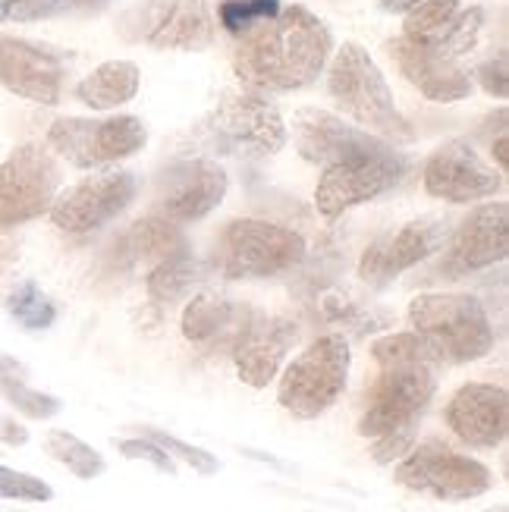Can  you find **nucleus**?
I'll return each instance as SVG.
<instances>
[{
	"mask_svg": "<svg viewBox=\"0 0 509 512\" xmlns=\"http://www.w3.org/2000/svg\"><path fill=\"white\" fill-rule=\"evenodd\" d=\"M459 0H422L418 7H412L403 19V38L431 44L440 32H444L453 16L459 13Z\"/></svg>",
	"mask_w": 509,
	"mask_h": 512,
	"instance_id": "31",
	"label": "nucleus"
},
{
	"mask_svg": "<svg viewBox=\"0 0 509 512\" xmlns=\"http://www.w3.org/2000/svg\"><path fill=\"white\" fill-rule=\"evenodd\" d=\"M447 428L475 450H494L509 434V396L497 384H462L447 403Z\"/></svg>",
	"mask_w": 509,
	"mask_h": 512,
	"instance_id": "20",
	"label": "nucleus"
},
{
	"mask_svg": "<svg viewBox=\"0 0 509 512\" xmlns=\"http://www.w3.org/2000/svg\"><path fill=\"white\" fill-rule=\"evenodd\" d=\"M450 239V224L440 217H418L409 220L396 233H387L381 239H374L365 249L362 261H359V277L381 289L390 280H396L409 267L428 261L434 252H440Z\"/></svg>",
	"mask_w": 509,
	"mask_h": 512,
	"instance_id": "15",
	"label": "nucleus"
},
{
	"mask_svg": "<svg viewBox=\"0 0 509 512\" xmlns=\"http://www.w3.org/2000/svg\"><path fill=\"white\" fill-rule=\"evenodd\" d=\"M0 440L10 443V447H22V443L29 440V431L22 428L16 418H4V425H0Z\"/></svg>",
	"mask_w": 509,
	"mask_h": 512,
	"instance_id": "40",
	"label": "nucleus"
},
{
	"mask_svg": "<svg viewBox=\"0 0 509 512\" xmlns=\"http://www.w3.org/2000/svg\"><path fill=\"white\" fill-rule=\"evenodd\" d=\"M148 145V129L139 117L120 114L107 120L60 117L48 126V148L79 170L120 164Z\"/></svg>",
	"mask_w": 509,
	"mask_h": 512,
	"instance_id": "8",
	"label": "nucleus"
},
{
	"mask_svg": "<svg viewBox=\"0 0 509 512\" xmlns=\"http://www.w3.org/2000/svg\"><path fill=\"white\" fill-rule=\"evenodd\" d=\"M44 450H48L51 459L66 465V472H73L82 481L101 478L107 472L104 456L95 447H88L82 437L70 434V431H48V434H44Z\"/></svg>",
	"mask_w": 509,
	"mask_h": 512,
	"instance_id": "28",
	"label": "nucleus"
},
{
	"mask_svg": "<svg viewBox=\"0 0 509 512\" xmlns=\"http://www.w3.org/2000/svg\"><path fill=\"white\" fill-rule=\"evenodd\" d=\"M334 54V35L327 22L308 7H280L268 22H258L239 38L233 51V73L252 92H299L318 82Z\"/></svg>",
	"mask_w": 509,
	"mask_h": 512,
	"instance_id": "1",
	"label": "nucleus"
},
{
	"mask_svg": "<svg viewBox=\"0 0 509 512\" xmlns=\"http://www.w3.org/2000/svg\"><path fill=\"white\" fill-rule=\"evenodd\" d=\"M280 13V0H220L217 4V22L233 38H242L258 22H268Z\"/></svg>",
	"mask_w": 509,
	"mask_h": 512,
	"instance_id": "33",
	"label": "nucleus"
},
{
	"mask_svg": "<svg viewBox=\"0 0 509 512\" xmlns=\"http://www.w3.org/2000/svg\"><path fill=\"white\" fill-rule=\"evenodd\" d=\"M114 0H0V22H41L57 16L101 13Z\"/></svg>",
	"mask_w": 509,
	"mask_h": 512,
	"instance_id": "29",
	"label": "nucleus"
},
{
	"mask_svg": "<svg viewBox=\"0 0 509 512\" xmlns=\"http://www.w3.org/2000/svg\"><path fill=\"white\" fill-rule=\"evenodd\" d=\"M506 255H509V205L484 202L462 220L456 233H450L440 271L447 277H466L506 261Z\"/></svg>",
	"mask_w": 509,
	"mask_h": 512,
	"instance_id": "16",
	"label": "nucleus"
},
{
	"mask_svg": "<svg viewBox=\"0 0 509 512\" xmlns=\"http://www.w3.org/2000/svg\"><path fill=\"white\" fill-rule=\"evenodd\" d=\"M139 195V176L132 170H117L104 167L85 176L82 183L60 192L51 205V220L54 227L70 233V236H88L110 220L120 217Z\"/></svg>",
	"mask_w": 509,
	"mask_h": 512,
	"instance_id": "12",
	"label": "nucleus"
},
{
	"mask_svg": "<svg viewBox=\"0 0 509 512\" xmlns=\"http://www.w3.org/2000/svg\"><path fill=\"white\" fill-rule=\"evenodd\" d=\"M0 396H4L16 412H22L26 418H35V421H48L63 409L57 396L29 387L26 365L16 362L7 352H0Z\"/></svg>",
	"mask_w": 509,
	"mask_h": 512,
	"instance_id": "26",
	"label": "nucleus"
},
{
	"mask_svg": "<svg viewBox=\"0 0 509 512\" xmlns=\"http://www.w3.org/2000/svg\"><path fill=\"white\" fill-rule=\"evenodd\" d=\"M139 85H142V73L136 63L107 60L76 85V98L92 110H117L139 95Z\"/></svg>",
	"mask_w": 509,
	"mask_h": 512,
	"instance_id": "25",
	"label": "nucleus"
},
{
	"mask_svg": "<svg viewBox=\"0 0 509 512\" xmlns=\"http://www.w3.org/2000/svg\"><path fill=\"white\" fill-rule=\"evenodd\" d=\"M393 478L412 494H425L444 503H466L494 487L488 465L466 453H456L444 440H425L412 447L396 462Z\"/></svg>",
	"mask_w": 509,
	"mask_h": 512,
	"instance_id": "7",
	"label": "nucleus"
},
{
	"mask_svg": "<svg viewBox=\"0 0 509 512\" xmlns=\"http://www.w3.org/2000/svg\"><path fill=\"white\" fill-rule=\"evenodd\" d=\"M255 311H249L246 305H239L220 293H198L186 311H183V337L195 346H227L233 349V343L239 340V333L246 330L249 318Z\"/></svg>",
	"mask_w": 509,
	"mask_h": 512,
	"instance_id": "23",
	"label": "nucleus"
},
{
	"mask_svg": "<svg viewBox=\"0 0 509 512\" xmlns=\"http://www.w3.org/2000/svg\"><path fill=\"white\" fill-rule=\"evenodd\" d=\"M66 70H70L66 60L57 51L44 48V44L0 35V85L7 92L54 107L63 98Z\"/></svg>",
	"mask_w": 509,
	"mask_h": 512,
	"instance_id": "17",
	"label": "nucleus"
},
{
	"mask_svg": "<svg viewBox=\"0 0 509 512\" xmlns=\"http://www.w3.org/2000/svg\"><path fill=\"white\" fill-rule=\"evenodd\" d=\"M120 258L132 267L139 264H161L170 261L176 255H186L189 252V242L180 224H170V220L158 217V214H148L142 220H136L123 236H120V246H117Z\"/></svg>",
	"mask_w": 509,
	"mask_h": 512,
	"instance_id": "24",
	"label": "nucleus"
},
{
	"mask_svg": "<svg viewBox=\"0 0 509 512\" xmlns=\"http://www.w3.org/2000/svg\"><path fill=\"white\" fill-rule=\"evenodd\" d=\"M305 261V239L274 220L242 217L220 230L214 264L227 280H268Z\"/></svg>",
	"mask_w": 509,
	"mask_h": 512,
	"instance_id": "5",
	"label": "nucleus"
},
{
	"mask_svg": "<svg viewBox=\"0 0 509 512\" xmlns=\"http://www.w3.org/2000/svg\"><path fill=\"white\" fill-rule=\"evenodd\" d=\"M208 129L214 142L236 154V158H274L286 148L290 129L280 114V107L261 92L242 88V92H227L208 117Z\"/></svg>",
	"mask_w": 509,
	"mask_h": 512,
	"instance_id": "10",
	"label": "nucleus"
},
{
	"mask_svg": "<svg viewBox=\"0 0 509 512\" xmlns=\"http://www.w3.org/2000/svg\"><path fill=\"white\" fill-rule=\"evenodd\" d=\"M117 450H120V456H126V459H139V462L154 465V469L164 472V475H176V462H173V456H170L167 450H161L158 443L148 440V437L117 440Z\"/></svg>",
	"mask_w": 509,
	"mask_h": 512,
	"instance_id": "36",
	"label": "nucleus"
},
{
	"mask_svg": "<svg viewBox=\"0 0 509 512\" xmlns=\"http://www.w3.org/2000/svg\"><path fill=\"white\" fill-rule=\"evenodd\" d=\"M230 189V176L217 161L189 158L176 161L161 170L158 195H154V211L170 224H195L224 205Z\"/></svg>",
	"mask_w": 509,
	"mask_h": 512,
	"instance_id": "13",
	"label": "nucleus"
},
{
	"mask_svg": "<svg viewBox=\"0 0 509 512\" xmlns=\"http://www.w3.org/2000/svg\"><path fill=\"white\" fill-rule=\"evenodd\" d=\"M296 340H299V327L290 318L252 315L246 330L239 333V340L230 349L239 381L255 390L268 387L280 374L286 355H290Z\"/></svg>",
	"mask_w": 509,
	"mask_h": 512,
	"instance_id": "21",
	"label": "nucleus"
},
{
	"mask_svg": "<svg viewBox=\"0 0 509 512\" xmlns=\"http://www.w3.org/2000/svg\"><path fill=\"white\" fill-rule=\"evenodd\" d=\"M409 173V161L390 142L378 145L374 151L356 154V158L330 164L321 170V180L315 189V205L321 217L337 220L346 211L374 202L384 192L396 189Z\"/></svg>",
	"mask_w": 509,
	"mask_h": 512,
	"instance_id": "9",
	"label": "nucleus"
},
{
	"mask_svg": "<svg viewBox=\"0 0 509 512\" xmlns=\"http://www.w3.org/2000/svg\"><path fill=\"white\" fill-rule=\"evenodd\" d=\"M63 173L48 145L26 142L10 151L0 164V227L16 230L19 224L48 214L60 195Z\"/></svg>",
	"mask_w": 509,
	"mask_h": 512,
	"instance_id": "11",
	"label": "nucleus"
},
{
	"mask_svg": "<svg viewBox=\"0 0 509 512\" xmlns=\"http://www.w3.org/2000/svg\"><path fill=\"white\" fill-rule=\"evenodd\" d=\"M387 54L396 63V70L406 76V82L415 85L428 101L456 104L472 95L475 88L472 76L456 60H447L437 51H431L428 44H418L400 35L387 41Z\"/></svg>",
	"mask_w": 509,
	"mask_h": 512,
	"instance_id": "22",
	"label": "nucleus"
},
{
	"mask_svg": "<svg viewBox=\"0 0 509 512\" xmlns=\"http://www.w3.org/2000/svg\"><path fill=\"white\" fill-rule=\"evenodd\" d=\"M481 29H484V10L481 7H469V10H459L453 16L450 26L440 32L428 48L437 51L440 57L447 60H459L462 54H469L478 38H481Z\"/></svg>",
	"mask_w": 509,
	"mask_h": 512,
	"instance_id": "32",
	"label": "nucleus"
},
{
	"mask_svg": "<svg viewBox=\"0 0 509 512\" xmlns=\"http://www.w3.org/2000/svg\"><path fill=\"white\" fill-rule=\"evenodd\" d=\"M422 183L425 192L437 198V202L469 205V202H484V198L500 192L503 176L481 161L475 145H469L466 139H450L428 154Z\"/></svg>",
	"mask_w": 509,
	"mask_h": 512,
	"instance_id": "14",
	"label": "nucleus"
},
{
	"mask_svg": "<svg viewBox=\"0 0 509 512\" xmlns=\"http://www.w3.org/2000/svg\"><path fill=\"white\" fill-rule=\"evenodd\" d=\"M378 377L368 390V409L359 418V434L378 440L384 434L415 428L418 415L437 393V359L415 333H390L371 343Z\"/></svg>",
	"mask_w": 509,
	"mask_h": 512,
	"instance_id": "2",
	"label": "nucleus"
},
{
	"mask_svg": "<svg viewBox=\"0 0 509 512\" xmlns=\"http://www.w3.org/2000/svg\"><path fill=\"white\" fill-rule=\"evenodd\" d=\"M352 349L340 333L318 337L305 352L283 368L277 403L299 421L321 418L346 390Z\"/></svg>",
	"mask_w": 509,
	"mask_h": 512,
	"instance_id": "6",
	"label": "nucleus"
},
{
	"mask_svg": "<svg viewBox=\"0 0 509 512\" xmlns=\"http://www.w3.org/2000/svg\"><path fill=\"white\" fill-rule=\"evenodd\" d=\"M145 437L158 443V447L167 450L170 456L183 459V462L189 465V469H195L198 475H217V472H220L217 456L208 453V450H202V447H192V443H186V440H180V437H173V434H167V431H154V428H148Z\"/></svg>",
	"mask_w": 509,
	"mask_h": 512,
	"instance_id": "35",
	"label": "nucleus"
},
{
	"mask_svg": "<svg viewBox=\"0 0 509 512\" xmlns=\"http://www.w3.org/2000/svg\"><path fill=\"white\" fill-rule=\"evenodd\" d=\"M293 142H296V151L302 154V161L324 170L330 164L356 158V154L374 151L387 139L371 136V132L346 123L337 114H327V110L302 107L293 117Z\"/></svg>",
	"mask_w": 509,
	"mask_h": 512,
	"instance_id": "19",
	"label": "nucleus"
},
{
	"mask_svg": "<svg viewBox=\"0 0 509 512\" xmlns=\"http://www.w3.org/2000/svg\"><path fill=\"white\" fill-rule=\"evenodd\" d=\"M54 497V487L35 475L16 472L0 465V500H19V503H48Z\"/></svg>",
	"mask_w": 509,
	"mask_h": 512,
	"instance_id": "34",
	"label": "nucleus"
},
{
	"mask_svg": "<svg viewBox=\"0 0 509 512\" xmlns=\"http://www.w3.org/2000/svg\"><path fill=\"white\" fill-rule=\"evenodd\" d=\"M412 333L440 365L478 362L494 349V327L484 305L469 293H428L409 302Z\"/></svg>",
	"mask_w": 509,
	"mask_h": 512,
	"instance_id": "4",
	"label": "nucleus"
},
{
	"mask_svg": "<svg viewBox=\"0 0 509 512\" xmlns=\"http://www.w3.org/2000/svg\"><path fill=\"white\" fill-rule=\"evenodd\" d=\"M16 258H19V239H13L10 227H0V283L13 271Z\"/></svg>",
	"mask_w": 509,
	"mask_h": 512,
	"instance_id": "39",
	"label": "nucleus"
},
{
	"mask_svg": "<svg viewBox=\"0 0 509 512\" xmlns=\"http://www.w3.org/2000/svg\"><path fill=\"white\" fill-rule=\"evenodd\" d=\"M202 277H205L202 264H198L192 252H186V255L154 264L145 277V286L154 305H173L176 299H183L195 283H202Z\"/></svg>",
	"mask_w": 509,
	"mask_h": 512,
	"instance_id": "27",
	"label": "nucleus"
},
{
	"mask_svg": "<svg viewBox=\"0 0 509 512\" xmlns=\"http://www.w3.org/2000/svg\"><path fill=\"white\" fill-rule=\"evenodd\" d=\"M491 151H494V161H497V167L506 173V170H509V139H506V132H500V136L494 139Z\"/></svg>",
	"mask_w": 509,
	"mask_h": 512,
	"instance_id": "41",
	"label": "nucleus"
},
{
	"mask_svg": "<svg viewBox=\"0 0 509 512\" xmlns=\"http://www.w3.org/2000/svg\"><path fill=\"white\" fill-rule=\"evenodd\" d=\"M327 92L359 129L381 136L390 145L415 142L412 123L400 114L390 85L374 57L356 41H346L327 63Z\"/></svg>",
	"mask_w": 509,
	"mask_h": 512,
	"instance_id": "3",
	"label": "nucleus"
},
{
	"mask_svg": "<svg viewBox=\"0 0 509 512\" xmlns=\"http://www.w3.org/2000/svg\"><path fill=\"white\" fill-rule=\"evenodd\" d=\"M418 4H422V0H381V10L384 13H393V16H406Z\"/></svg>",
	"mask_w": 509,
	"mask_h": 512,
	"instance_id": "42",
	"label": "nucleus"
},
{
	"mask_svg": "<svg viewBox=\"0 0 509 512\" xmlns=\"http://www.w3.org/2000/svg\"><path fill=\"white\" fill-rule=\"evenodd\" d=\"M472 82H478L491 98L506 101V95H509V66H506V54L500 51L497 57L484 60V63L478 66V73H475Z\"/></svg>",
	"mask_w": 509,
	"mask_h": 512,
	"instance_id": "37",
	"label": "nucleus"
},
{
	"mask_svg": "<svg viewBox=\"0 0 509 512\" xmlns=\"http://www.w3.org/2000/svg\"><path fill=\"white\" fill-rule=\"evenodd\" d=\"M412 447H415V428H403V431H393V434H384L374 440L371 456L381 465H393V462H400Z\"/></svg>",
	"mask_w": 509,
	"mask_h": 512,
	"instance_id": "38",
	"label": "nucleus"
},
{
	"mask_svg": "<svg viewBox=\"0 0 509 512\" xmlns=\"http://www.w3.org/2000/svg\"><path fill=\"white\" fill-rule=\"evenodd\" d=\"M136 19L139 38L158 51H208L217 35L208 0H148Z\"/></svg>",
	"mask_w": 509,
	"mask_h": 512,
	"instance_id": "18",
	"label": "nucleus"
},
{
	"mask_svg": "<svg viewBox=\"0 0 509 512\" xmlns=\"http://www.w3.org/2000/svg\"><path fill=\"white\" fill-rule=\"evenodd\" d=\"M7 315L26 330H48L57 321V305L35 280H22L7 293Z\"/></svg>",
	"mask_w": 509,
	"mask_h": 512,
	"instance_id": "30",
	"label": "nucleus"
}]
</instances>
